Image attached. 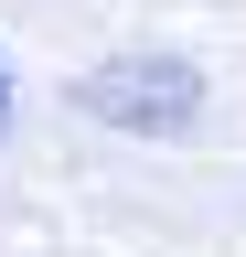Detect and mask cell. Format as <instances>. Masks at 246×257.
<instances>
[{
	"label": "cell",
	"instance_id": "2",
	"mask_svg": "<svg viewBox=\"0 0 246 257\" xmlns=\"http://www.w3.org/2000/svg\"><path fill=\"white\" fill-rule=\"evenodd\" d=\"M11 107H22V86H11V64H0V140H11Z\"/></svg>",
	"mask_w": 246,
	"mask_h": 257
},
{
	"label": "cell",
	"instance_id": "1",
	"mask_svg": "<svg viewBox=\"0 0 246 257\" xmlns=\"http://www.w3.org/2000/svg\"><path fill=\"white\" fill-rule=\"evenodd\" d=\"M75 107L97 128H129V140H182L203 118V64L193 54H107L75 75Z\"/></svg>",
	"mask_w": 246,
	"mask_h": 257
}]
</instances>
